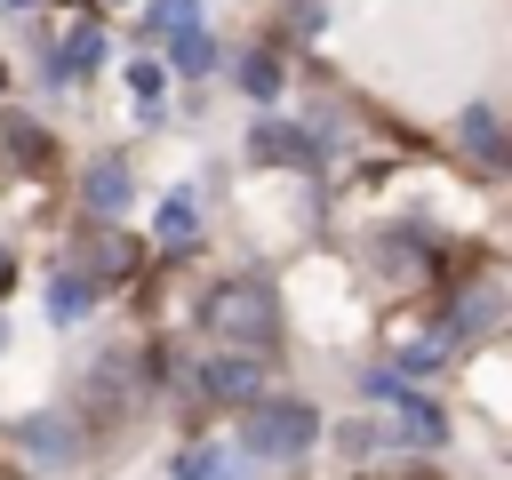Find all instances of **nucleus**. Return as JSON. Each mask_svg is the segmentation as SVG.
<instances>
[{"label":"nucleus","instance_id":"nucleus-3","mask_svg":"<svg viewBox=\"0 0 512 480\" xmlns=\"http://www.w3.org/2000/svg\"><path fill=\"white\" fill-rule=\"evenodd\" d=\"M360 384H368V400H384V408L400 416V432H408L416 448H432V440H448V424H440V408H432V400H416V392H400V376H392V368H368Z\"/></svg>","mask_w":512,"mask_h":480},{"label":"nucleus","instance_id":"nucleus-2","mask_svg":"<svg viewBox=\"0 0 512 480\" xmlns=\"http://www.w3.org/2000/svg\"><path fill=\"white\" fill-rule=\"evenodd\" d=\"M312 432H320V416H312V408H296V400H256V408H248L240 448H248V456H304V448H312Z\"/></svg>","mask_w":512,"mask_h":480},{"label":"nucleus","instance_id":"nucleus-7","mask_svg":"<svg viewBox=\"0 0 512 480\" xmlns=\"http://www.w3.org/2000/svg\"><path fill=\"white\" fill-rule=\"evenodd\" d=\"M256 384H264V368L248 352H224V360L200 368V392H216V400H256Z\"/></svg>","mask_w":512,"mask_h":480},{"label":"nucleus","instance_id":"nucleus-6","mask_svg":"<svg viewBox=\"0 0 512 480\" xmlns=\"http://www.w3.org/2000/svg\"><path fill=\"white\" fill-rule=\"evenodd\" d=\"M320 144H328V128H312V136H304V128H280V120H264V128L248 136V152H256V160H320Z\"/></svg>","mask_w":512,"mask_h":480},{"label":"nucleus","instance_id":"nucleus-15","mask_svg":"<svg viewBox=\"0 0 512 480\" xmlns=\"http://www.w3.org/2000/svg\"><path fill=\"white\" fill-rule=\"evenodd\" d=\"M240 472V456H224V448H192V456H176V480H232Z\"/></svg>","mask_w":512,"mask_h":480},{"label":"nucleus","instance_id":"nucleus-11","mask_svg":"<svg viewBox=\"0 0 512 480\" xmlns=\"http://www.w3.org/2000/svg\"><path fill=\"white\" fill-rule=\"evenodd\" d=\"M464 144L480 152V168H504V136H496V112H488V104L464 112Z\"/></svg>","mask_w":512,"mask_h":480},{"label":"nucleus","instance_id":"nucleus-5","mask_svg":"<svg viewBox=\"0 0 512 480\" xmlns=\"http://www.w3.org/2000/svg\"><path fill=\"white\" fill-rule=\"evenodd\" d=\"M496 304H504V296H496V280H472V288L456 296V312L440 320V344L456 352V344H472V336H488V328H496Z\"/></svg>","mask_w":512,"mask_h":480},{"label":"nucleus","instance_id":"nucleus-16","mask_svg":"<svg viewBox=\"0 0 512 480\" xmlns=\"http://www.w3.org/2000/svg\"><path fill=\"white\" fill-rule=\"evenodd\" d=\"M0 152H16V160H32V168H40V160H48V136H40V128H24V120H0Z\"/></svg>","mask_w":512,"mask_h":480},{"label":"nucleus","instance_id":"nucleus-10","mask_svg":"<svg viewBox=\"0 0 512 480\" xmlns=\"http://www.w3.org/2000/svg\"><path fill=\"white\" fill-rule=\"evenodd\" d=\"M24 448H32V456H48V464H56V456H80V440H72V424H64V416H32V424H24Z\"/></svg>","mask_w":512,"mask_h":480},{"label":"nucleus","instance_id":"nucleus-9","mask_svg":"<svg viewBox=\"0 0 512 480\" xmlns=\"http://www.w3.org/2000/svg\"><path fill=\"white\" fill-rule=\"evenodd\" d=\"M48 320H56V328L88 320V280H80V272H56V280H48Z\"/></svg>","mask_w":512,"mask_h":480},{"label":"nucleus","instance_id":"nucleus-1","mask_svg":"<svg viewBox=\"0 0 512 480\" xmlns=\"http://www.w3.org/2000/svg\"><path fill=\"white\" fill-rule=\"evenodd\" d=\"M208 336H224V344H240V352H264V344L280 336L272 288H248V280L216 288V304H208Z\"/></svg>","mask_w":512,"mask_h":480},{"label":"nucleus","instance_id":"nucleus-4","mask_svg":"<svg viewBox=\"0 0 512 480\" xmlns=\"http://www.w3.org/2000/svg\"><path fill=\"white\" fill-rule=\"evenodd\" d=\"M152 24H168V64H176V72H208V64H216V48H208V32H200V0H160Z\"/></svg>","mask_w":512,"mask_h":480},{"label":"nucleus","instance_id":"nucleus-14","mask_svg":"<svg viewBox=\"0 0 512 480\" xmlns=\"http://www.w3.org/2000/svg\"><path fill=\"white\" fill-rule=\"evenodd\" d=\"M88 264H96L104 280H120V272H136V240H120V232H96V248H88Z\"/></svg>","mask_w":512,"mask_h":480},{"label":"nucleus","instance_id":"nucleus-17","mask_svg":"<svg viewBox=\"0 0 512 480\" xmlns=\"http://www.w3.org/2000/svg\"><path fill=\"white\" fill-rule=\"evenodd\" d=\"M240 80H248V96H272V88H280V64H272V56H248Z\"/></svg>","mask_w":512,"mask_h":480},{"label":"nucleus","instance_id":"nucleus-8","mask_svg":"<svg viewBox=\"0 0 512 480\" xmlns=\"http://www.w3.org/2000/svg\"><path fill=\"white\" fill-rule=\"evenodd\" d=\"M128 192H136V176H128L120 160H96V168H88V208H96V216H120Z\"/></svg>","mask_w":512,"mask_h":480},{"label":"nucleus","instance_id":"nucleus-12","mask_svg":"<svg viewBox=\"0 0 512 480\" xmlns=\"http://www.w3.org/2000/svg\"><path fill=\"white\" fill-rule=\"evenodd\" d=\"M96 48H104V40H96V32H88V24H80V32H72V40H64V48H56V56H48V72H56V80H80V72H88V64H96Z\"/></svg>","mask_w":512,"mask_h":480},{"label":"nucleus","instance_id":"nucleus-18","mask_svg":"<svg viewBox=\"0 0 512 480\" xmlns=\"http://www.w3.org/2000/svg\"><path fill=\"white\" fill-rule=\"evenodd\" d=\"M8 280H16V264H8V256H0V288H8Z\"/></svg>","mask_w":512,"mask_h":480},{"label":"nucleus","instance_id":"nucleus-19","mask_svg":"<svg viewBox=\"0 0 512 480\" xmlns=\"http://www.w3.org/2000/svg\"><path fill=\"white\" fill-rule=\"evenodd\" d=\"M8 8H16V0H8Z\"/></svg>","mask_w":512,"mask_h":480},{"label":"nucleus","instance_id":"nucleus-13","mask_svg":"<svg viewBox=\"0 0 512 480\" xmlns=\"http://www.w3.org/2000/svg\"><path fill=\"white\" fill-rule=\"evenodd\" d=\"M192 232H200L192 200H184V192H176V200H160V248H192Z\"/></svg>","mask_w":512,"mask_h":480}]
</instances>
